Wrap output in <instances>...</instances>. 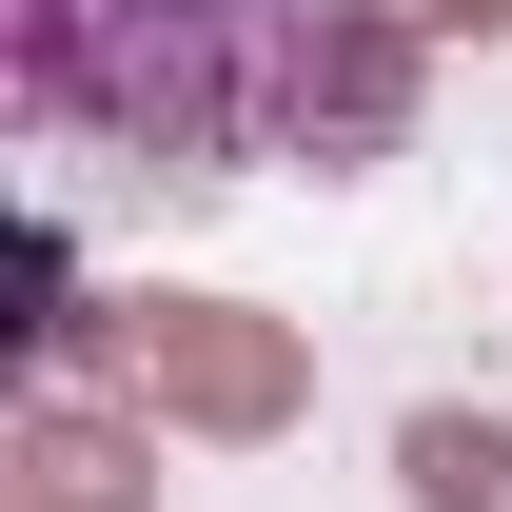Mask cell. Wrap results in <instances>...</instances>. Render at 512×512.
I'll return each instance as SVG.
<instances>
[{
    "instance_id": "1",
    "label": "cell",
    "mask_w": 512,
    "mask_h": 512,
    "mask_svg": "<svg viewBox=\"0 0 512 512\" xmlns=\"http://www.w3.org/2000/svg\"><path fill=\"white\" fill-rule=\"evenodd\" d=\"M40 119L158 138V158H276L316 79V0H20Z\"/></svg>"
}]
</instances>
